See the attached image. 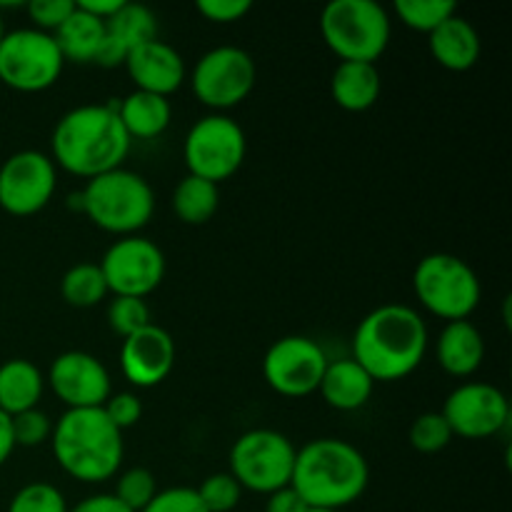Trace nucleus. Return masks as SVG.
Instances as JSON below:
<instances>
[{
  "label": "nucleus",
  "instance_id": "nucleus-43",
  "mask_svg": "<svg viewBox=\"0 0 512 512\" xmlns=\"http://www.w3.org/2000/svg\"><path fill=\"white\" fill-rule=\"evenodd\" d=\"M125 0H78V8H83L85 13H90L93 18L98 20H110L115 13H118V8L123 5Z\"/></svg>",
  "mask_w": 512,
  "mask_h": 512
},
{
  "label": "nucleus",
  "instance_id": "nucleus-34",
  "mask_svg": "<svg viewBox=\"0 0 512 512\" xmlns=\"http://www.w3.org/2000/svg\"><path fill=\"white\" fill-rule=\"evenodd\" d=\"M65 495L50 483H28L13 495L8 512H68Z\"/></svg>",
  "mask_w": 512,
  "mask_h": 512
},
{
  "label": "nucleus",
  "instance_id": "nucleus-36",
  "mask_svg": "<svg viewBox=\"0 0 512 512\" xmlns=\"http://www.w3.org/2000/svg\"><path fill=\"white\" fill-rule=\"evenodd\" d=\"M35 30L53 35L75 10V0H33L25 5Z\"/></svg>",
  "mask_w": 512,
  "mask_h": 512
},
{
  "label": "nucleus",
  "instance_id": "nucleus-41",
  "mask_svg": "<svg viewBox=\"0 0 512 512\" xmlns=\"http://www.w3.org/2000/svg\"><path fill=\"white\" fill-rule=\"evenodd\" d=\"M68 512H133V510L125 508L113 493H98V495H88V498H83Z\"/></svg>",
  "mask_w": 512,
  "mask_h": 512
},
{
  "label": "nucleus",
  "instance_id": "nucleus-15",
  "mask_svg": "<svg viewBox=\"0 0 512 512\" xmlns=\"http://www.w3.org/2000/svg\"><path fill=\"white\" fill-rule=\"evenodd\" d=\"M440 413L453 430V438L465 440L493 438L510 423V403L503 390L475 380L458 385L445 398Z\"/></svg>",
  "mask_w": 512,
  "mask_h": 512
},
{
  "label": "nucleus",
  "instance_id": "nucleus-17",
  "mask_svg": "<svg viewBox=\"0 0 512 512\" xmlns=\"http://www.w3.org/2000/svg\"><path fill=\"white\" fill-rule=\"evenodd\" d=\"M175 365L173 335L160 325H148L123 340L120 370L133 388H155L163 383Z\"/></svg>",
  "mask_w": 512,
  "mask_h": 512
},
{
  "label": "nucleus",
  "instance_id": "nucleus-13",
  "mask_svg": "<svg viewBox=\"0 0 512 512\" xmlns=\"http://www.w3.org/2000/svg\"><path fill=\"white\" fill-rule=\"evenodd\" d=\"M328 368V355L308 335H285L275 340L263 358V378L270 390L285 398H308Z\"/></svg>",
  "mask_w": 512,
  "mask_h": 512
},
{
  "label": "nucleus",
  "instance_id": "nucleus-28",
  "mask_svg": "<svg viewBox=\"0 0 512 512\" xmlns=\"http://www.w3.org/2000/svg\"><path fill=\"white\" fill-rule=\"evenodd\" d=\"M60 295L73 308H93L108 298L103 270L95 263H78L65 270L60 280Z\"/></svg>",
  "mask_w": 512,
  "mask_h": 512
},
{
  "label": "nucleus",
  "instance_id": "nucleus-23",
  "mask_svg": "<svg viewBox=\"0 0 512 512\" xmlns=\"http://www.w3.org/2000/svg\"><path fill=\"white\" fill-rule=\"evenodd\" d=\"M383 90L380 70L375 63H338L330 78L333 100L348 113H363L373 108Z\"/></svg>",
  "mask_w": 512,
  "mask_h": 512
},
{
  "label": "nucleus",
  "instance_id": "nucleus-8",
  "mask_svg": "<svg viewBox=\"0 0 512 512\" xmlns=\"http://www.w3.org/2000/svg\"><path fill=\"white\" fill-rule=\"evenodd\" d=\"M293 443L288 435L270 428H255L240 435L230 448V470L243 490L265 495L288 488L295 468Z\"/></svg>",
  "mask_w": 512,
  "mask_h": 512
},
{
  "label": "nucleus",
  "instance_id": "nucleus-11",
  "mask_svg": "<svg viewBox=\"0 0 512 512\" xmlns=\"http://www.w3.org/2000/svg\"><path fill=\"white\" fill-rule=\"evenodd\" d=\"M258 68L248 50L220 45L198 58L193 68V93L213 113L235 108L255 88Z\"/></svg>",
  "mask_w": 512,
  "mask_h": 512
},
{
  "label": "nucleus",
  "instance_id": "nucleus-42",
  "mask_svg": "<svg viewBox=\"0 0 512 512\" xmlns=\"http://www.w3.org/2000/svg\"><path fill=\"white\" fill-rule=\"evenodd\" d=\"M125 58H128V50H125L120 43H115V40L105 33V38H103V43H100L98 53H95L93 63L100 65V68H123Z\"/></svg>",
  "mask_w": 512,
  "mask_h": 512
},
{
  "label": "nucleus",
  "instance_id": "nucleus-38",
  "mask_svg": "<svg viewBox=\"0 0 512 512\" xmlns=\"http://www.w3.org/2000/svg\"><path fill=\"white\" fill-rule=\"evenodd\" d=\"M103 413L108 415V420L120 433H125V430L140 423V418H143V403H140V398L135 393H113L105 400Z\"/></svg>",
  "mask_w": 512,
  "mask_h": 512
},
{
  "label": "nucleus",
  "instance_id": "nucleus-10",
  "mask_svg": "<svg viewBox=\"0 0 512 512\" xmlns=\"http://www.w3.org/2000/svg\"><path fill=\"white\" fill-rule=\"evenodd\" d=\"M63 55L53 35L35 28L10 30L0 40V83L18 93H40L58 83Z\"/></svg>",
  "mask_w": 512,
  "mask_h": 512
},
{
  "label": "nucleus",
  "instance_id": "nucleus-16",
  "mask_svg": "<svg viewBox=\"0 0 512 512\" xmlns=\"http://www.w3.org/2000/svg\"><path fill=\"white\" fill-rule=\"evenodd\" d=\"M48 383L68 410L103 408L113 395L108 368L85 350L60 353L48 370Z\"/></svg>",
  "mask_w": 512,
  "mask_h": 512
},
{
  "label": "nucleus",
  "instance_id": "nucleus-26",
  "mask_svg": "<svg viewBox=\"0 0 512 512\" xmlns=\"http://www.w3.org/2000/svg\"><path fill=\"white\" fill-rule=\"evenodd\" d=\"M220 208V190L210 180L185 175L173 190V213L185 225H205Z\"/></svg>",
  "mask_w": 512,
  "mask_h": 512
},
{
  "label": "nucleus",
  "instance_id": "nucleus-6",
  "mask_svg": "<svg viewBox=\"0 0 512 512\" xmlns=\"http://www.w3.org/2000/svg\"><path fill=\"white\" fill-rule=\"evenodd\" d=\"M388 10L375 0H333L320 15V35L340 63H375L390 43Z\"/></svg>",
  "mask_w": 512,
  "mask_h": 512
},
{
  "label": "nucleus",
  "instance_id": "nucleus-4",
  "mask_svg": "<svg viewBox=\"0 0 512 512\" xmlns=\"http://www.w3.org/2000/svg\"><path fill=\"white\" fill-rule=\"evenodd\" d=\"M50 443L60 468L80 483H105L123 465V433L103 408L65 410L53 425Z\"/></svg>",
  "mask_w": 512,
  "mask_h": 512
},
{
  "label": "nucleus",
  "instance_id": "nucleus-5",
  "mask_svg": "<svg viewBox=\"0 0 512 512\" xmlns=\"http://www.w3.org/2000/svg\"><path fill=\"white\" fill-rule=\"evenodd\" d=\"M70 205L105 233L128 238L153 220L155 195L143 175L115 168L88 180L80 193L70 195Z\"/></svg>",
  "mask_w": 512,
  "mask_h": 512
},
{
  "label": "nucleus",
  "instance_id": "nucleus-25",
  "mask_svg": "<svg viewBox=\"0 0 512 512\" xmlns=\"http://www.w3.org/2000/svg\"><path fill=\"white\" fill-rule=\"evenodd\" d=\"M103 38V20L85 13L83 8H78V3H75V10L68 15V20L53 33V40L63 60H73V63H93Z\"/></svg>",
  "mask_w": 512,
  "mask_h": 512
},
{
  "label": "nucleus",
  "instance_id": "nucleus-7",
  "mask_svg": "<svg viewBox=\"0 0 512 512\" xmlns=\"http://www.w3.org/2000/svg\"><path fill=\"white\" fill-rule=\"evenodd\" d=\"M413 290L428 313L448 320H468L478 310L483 288L478 273L453 253H430L415 265Z\"/></svg>",
  "mask_w": 512,
  "mask_h": 512
},
{
  "label": "nucleus",
  "instance_id": "nucleus-21",
  "mask_svg": "<svg viewBox=\"0 0 512 512\" xmlns=\"http://www.w3.org/2000/svg\"><path fill=\"white\" fill-rule=\"evenodd\" d=\"M428 48L433 58L438 60V65H443L445 70L465 73V70H470L478 63L483 43H480L475 25L468 18L455 13L453 18L445 20L443 25H438L428 35Z\"/></svg>",
  "mask_w": 512,
  "mask_h": 512
},
{
  "label": "nucleus",
  "instance_id": "nucleus-20",
  "mask_svg": "<svg viewBox=\"0 0 512 512\" xmlns=\"http://www.w3.org/2000/svg\"><path fill=\"white\" fill-rule=\"evenodd\" d=\"M373 388L375 380L365 373L363 365L355 363L353 358H340L328 360L318 393L323 395L325 405H330L333 410L353 413V410L368 405V400L373 398Z\"/></svg>",
  "mask_w": 512,
  "mask_h": 512
},
{
  "label": "nucleus",
  "instance_id": "nucleus-2",
  "mask_svg": "<svg viewBox=\"0 0 512 512\" xmlns=\"http://www.w3.org/2000/svg\"><path fill=\"white\" fill-rule=\"evenodd\" d=\"M133 140L125 133L113 103L78 105L55 123L50 160L78 178H98L123 168Z\"/></svg>",
  "mask_w": 512,
  "mask_h": 512
},
{
  "label": "nucleus",
  "instance_id": "nucleus-14",
  "mask_svg": "<svg viewBox=\"0 0 512 512\" xmlns=\"http://www.w3.org/2000/svg\"><path fill=\"white\" fill-rule=\"evenodd\" d=\"M58 170L50 155L20 150L0 165V208L15 218L40 213L53 200Z\"/></svg>",
  "mask_w": 512,
  "mask_h": 512
},
{
  "label": "nucleus",
  "instance_id": "nucleus-40",
  "mask_svg": "<svg viewBox=\"0 0 512 512\" xmlns=\"http://www.w3.org/2000/svg\"><path fill=\"white\" fill-rule=\"evenodd\" d=\"M310 508L305 505V500L295 493L293 488H280L275 493L268 495L265 500V512H308Z\"/></svg>",
  "mask_w": 512,
  "mask_h": 512
},
{
  "label": "nucleus",
  "instance_id": "nucleus-19",
  "mask_svg": "<svg viewBox=\"0 0 512 512\" xmlns=\"http://www.w3.org/2000/svg\"><path fill=\"white\" fill-rule=\"evenodd\" d=\"M435 358L440 368L453 378H470L485 360V340L470 320L445 323L435 343Z\"/></svg>",
  "mask_w": 512,
  "mask_h": 512
},
{
  "label": "nucleus",
  "instance_id": "nucleus-35",
  "mask_svg": "<svg viewBox=\"0 0 512 512\" xmlns=\"http://www.w3.org/2000/svg\"><path fill=\"white\" fill-rule=\"evenodd\" d=\"M10 425H13L15 448H38V445L48 443L53 435V423H50L48 413H43L40 408L13 415Z\"/></svg>",
  "mask_w": 512,
  "mask_h": 512
},
{
  "label": "nucleus",
  "instance_id": "nucleus-45",
  "mask_svg": "<svg viewBox=\"0 0 512 512\" xmlns=\"http://www.w3.org/2000/svg\"><path fill=\"white\" fill-rule=\"evenodd\" d=\"M5 35V25H3V15H0V40H3Z\"/></svg>",
  "mask_w": 512,
  "mask_h": 512
},
{
  "label": "nucleus",
  "instance_id": "nucleus-29",
  "mask_svg": "<svg viewBox=\"0 0 512 512\" xmlns=\"http://www.w3.org/2000/svg\"><path fill=\"white\" fill-rule=\"evenodd\" d=\"M393 10L405 28L430 35L458 13V5L453 0H395Z\"/></svg>",
  "mask_w": 512,
  "mask_h": 512
},
{
  "label": "nucleus",
  "instance_id": "nucleus-30",
  "mask_svg": "<svg viewBox=\"0 0 512 512\" xmlns=\"http://www.w3.org/2000/svg\"><path fill=\"white\" fill-rule=\"evenodd\" d=\"M108 325L120 338L140 333L143 328L153 325L150 320V308L143 298H125V295H113L108 305Z\"/></svg>",
  "mask_w": 512,
  "mask_h": 512
},
{
  "label": "nucleus",
  "instance_id": "nucleus-22",
  "mask_svg": "<svg viewBox=\"0 0 512 512\" xmlns=\"http://www.w3.org/2000/svg\"><path fill=\"white\" fill-rule=\"evenodd\" d=\"M113 108L130 140L158 138V135H163L168 130L170 120H173L170 100L163 98V95L145 93V90H133L125 98H118V103H113Z\"/></svg>",
  "mask_w": 512,
  "mask_h": 512
},
{
  "label": "nucleus",
  "instance_id": "nucleus-32",
  "mask_svg": "<svg viewBox=\"0 0 512 512\" xmlns=\"http://www.w3.org/2000/svg\"><path fill=\"white\" fill-rule=\"evenodd\" d=\"M408 440L418 453L435 455L448 448L450 440H453V430L445 423L443 413H423L410 425Z\"/></svg>",
  "mask_w": 512,
  "mask_h": 512
},
{
  "label": "nucleus",
  "instance_id": "nucleus-46",
  "mask_svg": "<svg viewBox=\"0 0 512 512\" xmlns=\"http://www.w3.org/2000/svg\"><path fill=\"white\" fill-rule=\"evenodd\" d=\"M308 512H338V510H323V508H310Z\"/></svg>",
  "mask_w": 512,
  "mask_h": 512
},
{
  "label": "nucleus",
  "instance_id": "nucleus-44",
  "mask_svg": "<svg viewBox=\"0 0 512 512\" xmlns=\"http://www.w3.org/2000/svg\"><path fill=\"white\" fill-rule=\"evenodd\" d=\"M15 450V440H13V425H10V415H5L0 410V465L8 463V458L13 455Z\"/></svg>",
  "mask_w": 512,
  "mask_h": 512
},
{
  "label": "nucleus",
  "instance_id": "nucleus-37",
  "mask_svg": "<svg viewBox=\"0 0 512 512\" xmlns=\"http://www.w3.org/2000/svg\"><path fill=\"white\" fill-rule=\"evenodd\" d=\"M143 512H208V510H205V505L200 503L198 490L178 485V488L158 490V495L150 500L148 508Z\"/></svg>",
  "mask_w": 512,
  "mask_h": 512
},
{
  "label": "nucleus",
  "instance_id": "nucleus-39",
  "mask_svg": "<svg viewBox=\"0 0 512 512\" xmlns=\"http://www.w3.org/2000/svg\"><path fill=\"white\" fill-rule=\"evenodd\" d=\"M195 10L210 23L228 25L243 20L253 10V3L250 0H198Z\"/></svg>",
  "mask_w": 512,
  "mask_h": 512
},
{
  "label": "nucleus",
  "instance_id": "nucleus-24",
  "mask_svg": "<svg viewBox=\"0 0 512 512\" xmlns=\"http://www.w3.org/2000/svg\"><path fill=\"white\" fill-rule=\"evenodd\" d=\"M43 388V373L30 360L10 358L0 365V410L10 418L38 408Z\"/></svg>",
  "mask_w": 512,
  "mask_h": 512
},
{
  "label": "nucleus",
  "instance_id": "nucleus-12",
  "mask_svg": "<svg viewBox=\"0 0 512 512\" xmlns=\"http://www.w3.org/2000/svg\"><path fill=\"white\" fill-rule=\"evenodd\" d=\"M108 293L125 298H148L165 278V255L143 235L118 238L100 260Z\"/></svg>",
  "mask_w": 512,
  "mask_h": 512
},
{
  "label": "nucleus",
  "instance_id": "nucleus-1",
  "mask_svg": "<svg viewBox=\"0 0 512 512\" xmlns=\"http://www.w3.org/2000/svg\"><path fill=\"white\" fill-rule=\"evenodd\" d=\"M428 353V328L408 305H380L358 323L353 360L375 383H395L420 368Z\"/></svg>",
  "mask_w": 512,
  "mask_h": 512
},
{
  "label": "nucleus",
  "instance_id": "nucleus-18",
  "mask_svg": "<svg viewBox=\"0 0 512 512\" xmlns=\"http://www.w3.org/2000/svg\"><path fill=\"white\" fill-rule=\"evenodd\" d=\"M123 68L128 70L135 90L163 95V98H170L175 90H180V85L185 83V75H188L183 55L173 45L158 38L130 50Z\"/></svg>",
  "mask_w": 512,
  "mask_h": 512
},
{
  "label": "nucleus",
  "instance_id": "nucleus-9",
  "mask_svg": "<svg viewBox=\"0 0 512 512\" xmlns=\"http://www.w3.org/2000/svg\"><path fill=\"white\" fill-rule=\"evenodd\" d=\"M248 153L243 128L225 113H210L188 130L183 143V160L188 175L220 185L233 178Z\"/></svg>",
  "mask_w": 512,
  "mask_h": 512
},
{
  "label": "nucleus",
  "instance_id": "nucleus-27",
  "mask_svg": "<svg viewBox=\"0 0 512 512\" xmlns=\"http://www.w3.org/2000/svg\"><path fill=\"white\" fill-rule=\"evenodd\" d=\"M105 33L130 53L138 45L158 38V20H155L153 10L145 5L123 3L113 18L105 20Z\"/></svg>",
  "mask_w": 512,
  "mask_h": 512
},
{
  "label": "nucleus",
  "instance_id": "nucleus-33",
  "mask_svg": "<svg viewBox=\"0 0 512 512\" xmlns=\"http://www.w3.org/2000/svg\"><path fill=\"white\" fill-rule=\"evenodd\" d=\"M198 498L208 512H233L243 498V488L230 473H213L200 483Z\"/></svg>",
  "mask_w": 512,
  "mask_h": 512
},
{
  "label": "nucleus",
  "instance_id": "nucleus-3",
  "mask_svg": "<svg viewBox=\"0 0 512 512\" xmlns=\"http://www.w3.org/2000/svg\"><path fill=\"white\" fill-rule=\"evenodd\" d=\"M370 480L368 460L348 440L318 438L295 453L290 488L308 508L343 510L365 493Z\"/></svg>",
  "mask_w": 512,
  "mask_h": 512
},
{
  "label": "nucleus",
  "instance_id": "nucleus-31",
  "mask_svg": "<svg viewBox=\"0 0 512 512\" xmlns=\"http://www.w3.org/2000/svg\"><path fill=\"white\" fill-rule=\"evenodd\" d=\"M115 498L133 512H143L150 500L158 495V480L148 468H130L118 475L115 483Z\"/></svg>",
  "mask_w": 512,
  "mask_h": 512
}]
</instances>
